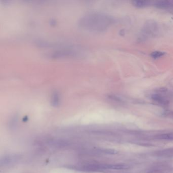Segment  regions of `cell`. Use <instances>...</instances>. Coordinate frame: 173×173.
<instances>
[{"instance_id": "6da1fadb", "label": "cell", "mask_w": 173, "mask_h": 173, "mask_svg": "<svg viewBox=\"0 0 173 173\" xmlns=\"http://www.w3.org/2000/svg\"><path fill=\"white\" fill-rule=\"evenodd\" d=\"M110 23L111 19L109 17L95 13L86 14L79 21V25L81 28L95 32L105 30Z\"/></svg>"}, {"instance_id": "7a4b0ae2", "label": "cell", "mask_w": 173, "mask_h": 173, "mask_svg": "<svg viewBox=\"0 0 173 173\" xmlns=\"http://www.w3.org/2000/svg\"><path fill=\"white\" fill-rule=\"evenodd\" d=\"M80 52L77 51L75 49H66L60 51H57L52 55L55 58H63V57H76L78 56Z\"/></svg>"}, {"instance_id": "3957f363", "label": "cell", "mask_w": 173, "mask_h": 173, "mask_svg": "<svg viewBox=\"0 0 173 173\" xmlns=\"http://www.w3.org/2000/svg\"><path fill=\"white\" fill-rule=\"evenodd\" d=\"M105 170H126L130 168V166L127 164H105Z\"/></svg>"}, {"instance_id": "277c9868", "label": "cell", "mask_w": 173, "mask_h": 173, "mask_svg": "<svg viewBox=\"0 0 173 173\" xmlns=\"http://www.w3.org/2000/svg\"><path fill=\"white\" fill-rule=\"evenodd\" d=\"M51 103L53 107H58L60 104V96L58 92H53L51 96Z\"/></svg>"}, {"instance_id": "5b68a950", "label": "cell", "mask_w": 173, "mask_h": 173, "mask_svg": "<svg viewBox=\"0 0 173 173\" xmlns=\"http://www.w3.org/2000/svg\"><path fill=\"white\" fill-rule=\"evenodd\" d=\"M156 138L159 140H173V134L166 133V134H160L156 136Z\"/></svg>"}, {"instance_id": "8992f818", "label": "cell", "mask_w": 173, "mask_h": 173, "mask_svg": "<svg viewBox=\"0 0 173 173\" xmlns=\"http://www.w3.org/2000/svg\"><path fill=\"white\" fill-rule=\"evenodd\" d=\"M133 4L136 7L142 8L147 6L149 4V2L145 1H133Z\"/></svg>"}, {"instance_id": "52a82bcc", "label": "cell", "mask_w": 173, "mask_h": 173, "mask_svg": "<svg viewBox=\"0 0 173 173\" xmlns=\"http://www.w3.org/2000/svg\"><path fill=\"white\" fill-rule=\"evenodd\" d=\"M166 54L165 52H162V51H155L153 52L151 54V56H152V58H154V59H156V58H158L162 57V56H164V54Z\"/></svg>"}, {"instance_id": "ba28073f", "label": "cell", "mask_w": 173, "mask_h": 173, "mask_svg": "<svg viewBox=\"0 0 173 173\" xmlns=\"http://www.w3.org/2000/svg\"><path fill=\"white\" fill-rule=\"evenodd\" d=\"M103 152L106 153H108V154H115L118 153L117 151L113 150V149H105L103 150Z\"/></svg>"}]
</instances>
